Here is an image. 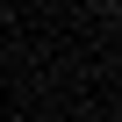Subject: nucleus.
I'll list each match as a JSON object with an SVG mask.
<instances>
[{"label": "nucleus", "mask_w": 122, "mask_h": 122, "mask_svg": "<svg viewBox=\"0 0 122 122\" xmlns=\"http://www.w3.org/2000/svg\"><path fill=\"white\" fill-rule=\"evenodd\" d=\"M115 22H122V0H115Z\"/></svg>", "instance_id": "obj_1"}]
</instances>
